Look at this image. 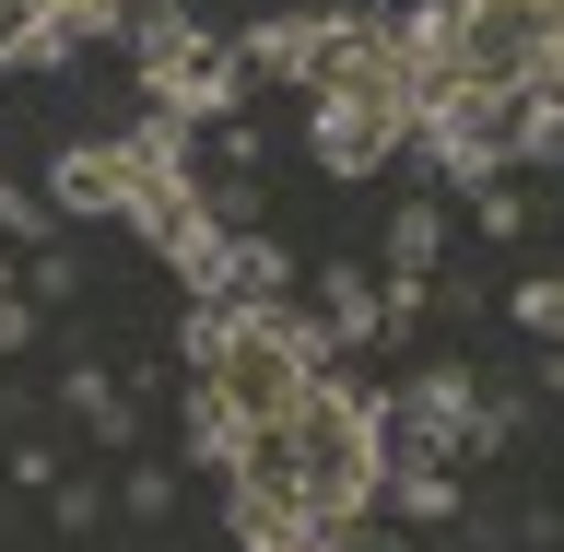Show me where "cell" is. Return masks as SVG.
I'll return each instance as SVG.
<instances>
[{
    "label": "cell",
    "mask_w": 564,
    "mask_h": 552,
    "mask_svg": "<svg viewBox=\"0 0 564 552\" xmlns=\"http://www.w3.org/2000/svg\"><path fill=\"white\" fill-rule=\"evenodd\" d=\"M130 59H141L153 118H176V130H224V118H247V59L188 12V0H141V12H130Z\"/></svg>",
    "instance_id": "obj_5"
},
{
    "label": "cell",
    "mask_w": 564,
    "mask_h": 552,
    "mask_svg": "<svg viewBox=\"0 0 564 552\" xmlns=\"http://www.w3.org/2000/svg\"><path fill=\"white\" fill-rule=\"evenodd\" d=\"M518 329H529V342H564V271H529L518 282Z\"/></svg>",
    "instance_id": "obj_14"
},
{
    "label": "cell",
    "mask_w": 564,
    "mask_h": 552,
    "mask_svg": "<svg viewBox=\"0 0 564 552\" xmlns=\"http://www.w3.org/2000/svg\"><path fill=\"white\" fill-rule=\"evenodd\" d=\"M412 106L447 95H529L564 141V0H423L400 12Z\"/></svg>",
    "instance_id": "obj_3"
},
{
    "label": "cell",
    "mask_w": 564,
    "mask_h": 552,
    "mask_svg": "<svg viewBox=\"0 0 564 552\" xmlns=\"http://www.w3.org/2000/svg\"><path fill=\"white\" fill-rule=\"evenodd\" d=\"M176 365H188V435H200L212 458L236 447V435H259V423H282L306 388L341 377L329 329H317L294 294H271V306H188Z\"/></svg>",
    "instance_id": "obj_2"
},
{
    "label": "cell",
    "mask_w": 564,
    "mask_h": 552,
    "mask_svg": "<svg viewBox=\"0 0 564 552\" xmlns=\"http://www.w3.org/2000/svg\"><path fill=\"white\" fill-rule=\"evenodd\" d=\"M247 83H306V153L329 176H388L423 141L412 106V47H400V12H352V0H317V12H271V24L236 47Z\"/></svg>",
    "instance_id": "obj_1"
},
{
    "label": "cell",
    "mask_w": 564,
    "mask_h": 552,
    "mask_svg": "<svg viewBox=\"0 0 564 552\" xmlns=\"http://www.w3.org/2000/svg\"><path fill=\"white\" fill-rule=\"evenodd\" d=\"M47 518H59V541H95L106 494H95V483H47Z\"/></svg>",
    "instance_id": "obj_17"
},
{
    "label": "cell",
    "mask_w": 564,
    "mask_h": 552,
    "mask_svg": "<svg viewBox=\"0 0 564 552\" xmlns=\"http://www.w3.org/2000/svg\"><path fill=\"white\" fill-rule=\"evenodd\" d=\"M47 212H70V224H118V141H70L59 165H47Z\"/></svg>",
    "instance_id": "obj_8"
},
{
    "label": "cell",
    "mask_w": 564,
    "mask_h": 552,
    "mask_svg": "<svg viewBox=\"0 0 564 552\" xmlns=\"http://www.w3.org/2000/svg\"><path fill=\"white\" fill-rule=\"evenodd\" d=\"M118 506H130V529H165V506H176V470H165V458H141Z\"/></svg>",
    "instance_id": "obj_16"
},
{
    "label": "cell",
    "mask_w": 564,
    "mask_h": 552,
    "mask_svg": "<svg viewBox=\"0 0 564 552\" xmlns=\"http://www.w3.org/2000/svg\"><path fill=\"white\" fill-rule=\"evenodd\" d=\"M224 483H259V494H282V506H306L317 529H365V506H377V483H388V423H377V400L352 377H329V388H306L282 423H259V435H236L224 447Z\"/></svg>",
    "instance_id": "obj_4"
},
{
    "label": "cell",
    "mask_w": 564,
    "mask_h": 552,
    "mask_svg": "<svg viewBox=\"0 0 564 552\" xmlns=\"http://www.w3.org/2000/svg\"><path fill=\"white\" fill-rule=\"evenodd\" d=\"M0 294H12V259H0Z\"/></svg>",
    "instance_id": "obj_22"
},
{
    "label": "cell",
    "mask_w": 564,
    "mask_h": 552,
    "mask_svg": "<svg viewBox=\"0 0 564 552\" xmlns=\"http://www.w3.org/2000/svg\"><path fill=\"white\" fill-rule=\"evenodd\" d=\"M70 282H83V271H70V259H59V247H47V259H24V294H35V306H59V294H70Z\"/></svg>",
    "instance_id": "obj_19"
},
{
    "label": "cell",
    "mask_w": 564,
    "mask_h": 552,
    "mask_svg": "<svg viewBox=\"0 0 564 552\" xmlns=\"http://www.w3.org/2000/svg\"><path fill=\"white\" fill-rule=\"evenodd\" d=\"M12 59H59V35H47L35 0H0V71H12Z\"/></svg>",
    "instance_id": "obj_13"
},
{
    "label": "cell",
    "mask_w": 564,
    "mask_h": 552,
    "mask_svg": "<svg viewBox=\"0 0 564 552\" xmlns=\"http://www.w3.org/2000/svg\"><path fill=\"white\" fill-rule=\"evenodd\" d=\"M423 141H435V165L458 176V188H494V176H518L541 141H553V118L529 95H447L423 106Z\"/></svg>",
    "instance_id": "obj_6"
},
{
    "label": "cell",
    "mask_w": 564,
    "mask_h": 552,
    "mask_svg": "<svg viewBox=\"0 0 564 552\" xmlns=\"http://www.w3.org/2000/svg\"><path fill=\"white\" fill-rule=\"evenodd\" d=\"M153 552H165V541H153Z\"/></svg>",
    "instance_id": "obj_23"
},
{
    "label": "cell",
    "mask_w": 564,
    "mask_h": 552,
    "mask_svg": "<svg viewBox=\"0 0 564 552\" xmlns=\"http://www.w3.org/2000/svg\"><path fill=\"white\" fill-rule=\"evenodd\" d=\"M388 506H400V529H447L458 506H470V494H458V470H388Z\"/></svg>",
    "instance_id": "obj_12"
},
{
    "label": "cell",
    "mask_w": 564,
    "mask_h": 552,
    "mask_svg": "<svg viewBox=\"0 0 564 552\" xmlns=\"http://www.w3.org/2000/svg\"><path fill=\"white\" fill-rule=\"evenodd\" d=\"M317 329H329V353H365V342H377V271L329 259V271H317Z\"/></svg>",
    "instance_id": "obj_9"
},
{
    "label": "cell",
    "mask_w": 564,
    "mask_h": 552,
    "mask_svg": "<svg viewBox=\"0 0 564 552\" xmlns=\"http://www.w3.org/2000/svg\"><path fill=\"white\" fill-rule=\"evenodd\" d=\"M59 400H70V423H95L106 447H130V435H141L130 388H118V377H95V365H70V377H59Z\"/></svg>",
    "instance_id": "obj_10"
},
{
    "label": "cell",
    "mask_w": 564,
    "mask_h": 552,
    "mask_svg": "<svg viewBox=\"0 0 564 552\" xmlns=\"http://www.w3.org/2000/svg\"><path fill=\"white\" fill-rule=\"evenodd\" d=\"M470 212H482V236H529V201L494 176V188H470Z\"/></svg>",
    "instance_id": "obj_18"
},
{
    "label": "cell",
    "mask_w": 564,
    "mask_h": 552,
    "mask_svg": "<svg viewBox=\"0 0 564 552\" xmlns=\"http://www.w3.org/2000/svg\"><path fill=\"white\" fill-rule=\"evenodd\" d=\"M224 529H236V552H352L341 529H317L306 506H282L259 483H224Z\"/></svg>",
    "instance_id": "obj_7"
},
{
    "label": "cell",
    "mask_w": 564,
    "mask_h": 552,
    "mask_svg": "<svg viewBox=\"0 0 564 552\" xmlns=\"http://www.w3.org/2000/svg\"><path fill=\"white\" fill-rule=\"evenodd\" d=\"M541 388H553V400H564V342H541Z\"/></svg>",
    "instance_id": "obj_21"
},
{
    "label": "cell",
    "mask_w": 564,
    "mask_h": 552,
    "mask_svg": "<svg viewBox=\"0 0 564 552\" xmlns=\"http://www.w3.org/2000/svg\"><path fill=\"white\" fill-rule=\"evenodd\" d=\"M435 259H447V212H435V201H400V212H388V271L435 282Z\"/></svg>",
    "instance_id": "obj_11"
},
{
    "label": "cell",
    "mask_w": 564,
    "mask_h": 552,
    "mask_svg": "<svg viewBox=\"0 0 564 552\" xmlns=\"http://www.w3.org/2000/svg\"><path fill=\"white\" fill-rule=\"evenodd\" d=\"M12 353H35V294H0V365Z\"/></svg>",
    "instance_id": "obj_20"
},
{
    "label": "cell",
    "mask_w": 564,
    "mask_h": 552,
    "mask_svg": "<svg viewBox=\"0 0 564 552\" xmlns=\"http://www.w3.org/2000/svg\"><path fill=\"white\" fill-rule=\"evenodd\" d=\"M35 12H47V35H106V24H130V0H35Z\"/></svg>",
    "instance_id": "obj_15"
}]
</instances>
